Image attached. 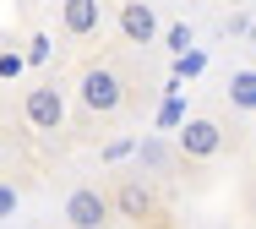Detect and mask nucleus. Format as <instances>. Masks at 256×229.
Returning <instances> with one entry per match:
<instances>
[{"instance_id":"f257e3e1","label":"nucleus","mask_w":256,"mask_h":229,"mask_svg":"<svg viewBox=\"0 0 256 229\" xmlns=\"http://www.w3.org/2000/svg\"><path fill=\"white\" fill-rule=\"evenodd\" d=\"M126 98H131V88H126V71L114 60H88L76 71V104H82V114L114 120V114L126 110Z\"/></svg>"},{"instance_id":"f03ea898","label":"nucleus","mask_w":256,"mask_h":229,"mask_svg":"<svg viewBox=\"0 0 256 229\" xmlns=\"http://www.w3.org/2000/svg\"><path fill=\"white\" fill-rule=\"evenodd\" d=\"M60 218H66V229H109L114 202H109V191H98V186H71L66 202H60Z\"/></svg>"},{"instance_id":"7ed1b4c3","label":"nucleus","mask_w":256,"mask_h":229,"mask_svg":"<svg viewBox=\"0 0 256 229\" xmlns=\"http://www.w3.org/2000/svg\"><path fill=\"white\" fill-rule=\"evenodd\" d=\"M22 120H28V131H38V136L66 131V93H60L54 82H33V88L22 93Z\"/></svg>"},{"instance_id":"20e7f679","label":"nucleus","mask_w":256,"mask_h":229,"mask_svg":"<svg viewBox=\"0 0 256 229\" xmlns=\"http://www.w3.org/2000/svg\"><path fill=\"white\" fill-rule=\"evenodd\" d=\"M174 148H180V158L207 164V158H218V153H224V126H218L212 114H191V120L174 131Z\"/></svg>"},{"instance_id":"39448f33","label":"nucleus","mask_w":256,"mask_h":229,"mask_svg":"<svg viewBox=\"0 0 256 229\" xmlns=\"http://www.w3.org/2000/svg\"><path fill=\"white\" fill-rule=\"evenodd\" d=\"M109 202H114V218H126V224H148L158 213V196L148 180H136V174H120L114 180V191H109Z\"/></svg>"},{"instance_id":"423d86ee","label":"nucleus","mask_w":256,"mask_h":229,"mask_svg":"<svg viewBox=\"0 0 256 229\" xmlns=\"http://www.w3.org/2000/svg\"><path fill=\"white\" fill-rule=\"evenodd\" d=\"M114 33H120V44H153V38H158L153 0H120V11H114Z\"/></svg>"},{"instance_id":"0eeeda50","label":"nucleus","mask_w":256,"mask_h":229,"mask_svg":"<svg viewBox=\"0 0 256 229\" xmlns=\"http://www.w3.org/2000/svg\"><path fill=\"white\" fill-rule=\"evenodd\" d=\"M60 33L88 44L104 33V0H60Z\"/></svg>"},{"instance_id":"6e6552de","label":"nucleus","mask_w":256,"mask_h":229,"mask_svg":"<svg viewBox=\"0 0 256 229\" xmlns=\"http://www.w3.org/2000/svg\"><path fill=\"white\" fill-rule=\"evenodd\" d=\"M229 104L246 110V114L256 110V71H234V76H229Z\"/></svg>"},{"instance_id":"1a4fd4ad","label":"nucleus","mask_w":256,"mask_h":229,"mask_svg":"<svg viewBox=\"0 0 256 229\" xmlns=\"http://www.w3.org/2000/svg\"><path fill=\"white\" fill-rule=\"evenodd\" d=\"M50 60V33H28V66H44Z\"/></svg>"},{"instance_id":"9d476101","label":"nucleus","mask_w":256,"mask_h":229,"mask_svg":"<svg viewBox=\"0 0 256 229\" xmlns=\"http://www.w3.org/2000/svg\"><path fill=\"white\" fill-rule=\"evenodd\" d=\"M16 202H22V196H16V186H6V180H0V224L16 213Z\"/></svg>"},{"instance_id":"9b49d317","label":"nucleus","mask_w":256,"mask_h":229,"mask_svg":"<svg viewBox=\"0 0 256 229\" xmlns=\"http://www.w3.org/2000/svg\"><path fill=\"white\" fill-rule=\"evenodd\" d=\"M169 50H174V55H186V50H191V28H186V22H180V28H169Z\"/></svg>"},{"instance_id":"f8f14e48","label":"nucleus","mask_w":256,"mask_h":229,"mask_svg":"<svg viewBox=\"0 0 256 229\" xmlns=\"http://www.w3.org/2000/svg\"><path fill=\"white\" fill-rule=\"evenodd\" d=\"M16 71H22V55H16V50H6V55H0V76H16Z\"/></svg>"},{"instance_id":"ddd939ff","label":"nucleus","mask_w":256,"mask_h":229,"mask_svg":"<svg viewBox=\"0 0 256 229\" xmlns=\"http://www.w3.org/2000/svg\"><path fill=\"white\" fill-rule=\"evenodd\" d=\"M0 153H6V148H0Z\"/></svg>"}]
</instances>
